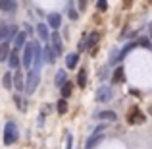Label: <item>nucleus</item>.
Here are the masks:
<instances>
[{
	"instance_id": "1",
	"label": "nucleus",
	"mask_w": 152,
	"mask_h": 149,
	"mask_svg": "<svg viewBox=\"0 0 152 149\" xmlns=\"http://www.w3.org/2000/svg\"><path fill=\"white\" fill-rule=\"evenodd\" d=\"M19 138V130L18 126H15L14 122H6V126H4V143L6 145H12V143H15Z\"/></svg>"
},
{
	"instance_id": "2",
	"label": "nucleus",
	"mask_w": 152,
	"mask_h": 149,
	"mask_svg": "<svg viewBox=\"0 0 152 149\" xmlns=\"http://www.w3.org/2000/svg\"><path fill=\"white\" fill-rule=\"evenodd\" d=\"M39 83H41V72L37 70H29V74H27V82H25V93H35L39 87Z\"/></svg>"
},
{
	"instance_id": "3",
	"label": "nucleus",
	"mask_w": 152,
	"mask_h": 149,
	"mask_svg": "<svg viewBox=\"0 0 152 149\" xmlns=\"http://www.w3.org/2000/svg\"><path fill=\"white\" fill-rule=\"evenodd\" d=\"M19 31L15 25H6V23H0V41L2 43H8L10 37H15Z\"/></svg>"
},
{
	"instance_id": "4",
	"label": "nucleus",
	"mask_w": 152,
	"mask_h": 149,
	"mask_svg": "<svg viewBox=\"0 0 152 149\" xmlns=\"http://www.w3.org/2000/svg\"><path fill=\"white\" fill-rule=\"evenodd\" d=\"M127 122H129V124H145L146 122V116L141 112V108H139V107H133L129 110V114H127Z\"/></svg>"
},
{
	"instance_id": "5",
	"label": "nucleus",
	"mask_w": 152,
	"mask_h": 149,
	"mask_svg": "<svg viewBox=\"0 0 152 149\" xmlns=\"http://www.w3.org/2000/svg\"><path fill=\"white\" fill-rule=\"evenodd\" d=\"M33 54H35V43H27L25 45V50H23V66L25 68H31L33 66Z\"/></svg>"
},
{
	"instance_id": "6",
	"label": "nucleus",
	"mask_w": 152,
	"mask_h": 149,
	"mask_svg": "<svg viewBox=\"0 0 152 149\" xmlns=\"http://www.w3.org/2000/svg\"><path fill=\"white\" fill-rule=\"evenodd\" d=\"M112 97H114V91H112L108 85H102L100 89L96 91V95H94V99H96L98 103H108Z\"/></svg>"
},
{
	"instance_id": "7",
	"label": "nucleus",
	"mask_w": 152,
	"mask_h": 149,
	"mask_svg": "<svg viewBox=\"0 0 152 149\" xmlns=\"http://www.w3.org/2000/svg\"><path fill=\"white\" fill-rule=\"evenodd\" d=\"M98 41V33H91L89 37H85L79 45V50H87V49H93V45Z\"/></svg>"
},
{
	"instance_id": "8",
	"label": "nucleus",
	"mask_w": 152,
	"mask_h": 149,
	"mask_svg": "<svg viewBox=\"0 0 152 149\" xmlns=\"http://www.w3.org/2000/svg\"><path fill=\"white\" fill-rule=\"evenodd\" d=\"M50 43H52V49H54L56 54H62L64 45H62V39H60V33H58V31H54V33L50 35Z\"/></svg>"
},
{
	"instance_id": "9",
	"label": "nucleus",
	"mask_w": 152,
	"mask_h": 149,
	"mask_svg": "<svg viewBox=\"0 0 152 149\" xmlns=\"http://www.w3.org/2000/svg\"><path fill=\"white\" fill-rule=\"evenodd\" d=\"M104 139V136L100 134V132H94L93 136H91L89 139H87V143H85V149H93V147H96L98 143H100Z\"/></svg>"
},
{
	"instance_id": "10",
	"label": "nucleus",
	"mask_w": 152,
	"mask_h": 149,
	"mask_svg": "<svg viewBox=\"0 0 152 149\" xmlns=\"http://www.w3.org/2000/svg\"><path fill=\"white\" fill-rule=\"evenodd\" d=\"M42 60H45V62H48V64L56 62V52H54V49H52V45H45V50H42Z\"/></svg>"
},
{
	"instance_id": "11",
	"label": "nucleus",
	"mask_w": 152,
	"mask_h": 149,
	"mask_svg": "<svg viewBox=\"0 0 152 149\" xmlns=\"http://www.w3.org/2000/svg\"><path fill=\"white\" fill-rule=\"evenodd\" d=\"M135 47H137V43H129L127 47H123V49H121V52H119V54L115 56L114 60H110V64H118V62H121V60H123V58L127 56V52H129L131 49H135Z\"/></svg>"
},
{
	"instance_id": "12",
	"label": "nucleus",
	"mask_w": 152,
	"mask_h": 149,
	"mask_svg": "<svg viewBox=\"0 0 152 149\" xmlns=\"http://www.w3.org/2000/svg\"><path fill=\"white\" fill-rule=\"evenodd\" d=\"M79 64V52H71V54L66 56V66L69 68V70H75Z\"/></svg>"
},
{
	"instance_id": "13",
	"label": "nucleus",
	"mask_w": 152,
	"mask_h": 149,
	"mask_svg": "<svg viewBox=\"0 0 152 149\" xmlns=\"http://www.w3.org/2000/svg\"><path fill=\"white\" fill-rule=\"evenodd\" d=\"M62 25V16L60 14H48V27L50 29H60Z\"/></svg>"
},
{
	"instance_id": "14",
	"label": "nucleus",
	"mask_w": 152,
	"mask_h": 149,
	"mask_svg": "<svg viewBox=\"0 0 152 149\" xmlns=\"http://www.w3.org/2000/svg\"><path fill=\"white\" fill-rule=\"evenodd\" d=\"M94 118L96 120H112V122H114V120L118 118V114H115L114 110H100V112L94 114Z\"/></svg>"
},
{
	"instance_id": "15",
	"label": "nucleus",
	"mask_w": 152,
	"mask_h": 149,
	"mask_svg": "<svg viewBox=\"0 0 152 149\" xmlns=\"http://www.w3.org/2000/svg\"><path fill=\"white\" fill-rule=\"evenodd\" d=\"M25 45H27V35L23 33V31H19V33L15 35V39H14V47H15V50H19Z\"/></svg>"
},
{
	"instance_id": "16",
	"label": "nucleus",
	"mask_w": 152,
	"mask_h": 149,
	"mask_svg": "<svg viewBox=\"0 0 152 149\" xmlns=\"http://www.w3.org/2000/svg\"><path fill=\"white\" fill-rule=\"evenodd\" d=\"M37 33H39V37H41L45 43H48L50 35H48V25H46V23H39L37 25Z\"/></svg>"
},
{
	"instance_id": "17",
	"label": "nucleus",
	"mask_w": 152,
	"mask_h": 149,
	"mask_svg": "<svg viewBox=\"0 0 152 149\" xmlns=\"http://www.w3.org/2000/svg\"><path fill=\"white\" fill-rule=\"evenodd\" d=\"M14 85H15V89L18 91H25V82H23V76H21V72H15L14 74Z\"/></svg>"
},
{
	"instance_id": "18",
	"label": "nucleus",
	"mask_w": 152,
	"mask_h": 149,
	"mask_svg": "<svg viewBox=\"0 0 152 149\" xmlns=\"http://www.w3.org/2000/svg\"><path fill=\"white\" fill-rule=\"evenodd\" d=\"M0 10H2V12H14V10H18V2H12V0H0Z\"/></svg>"
},
{
	"instance_id": "19",
	"label": "nucleus",
	"mask_w": 152,
	"mask_h": 149,
	"mask_svg": "<svg viewBox=\"0 0 152 149\" xmlns=\"http://www.w3.org/2000/svg\"><path fill=\"white\" fill-rule=\"evenodd\" d=\"M10 54H12V50H10V43H2V45H0V62L8 60V58H10Z\"/></svg>"
},
{
	"instance_id": "20",
	"label": "nucleus",
	"mask_w": 152,
	"mask_h": 149,
	"mask_svg": "<svg viewBox=\"0 0 152 149\" xmlns=\"http://www.w3.org/2000/svg\"><path fill=\"white\" fill-rule=\"evenodd\" d=\"M19 54H18V50H12V54H10V58H8V64H10V68H18L19 70Z\"/></svg>"
},
{
	"instance_id": "21",
	"label": "nucleus",
	"mask_w": 152,
	"mask_h": 149,
	"mask_svg": "<svg viewBox=\"0 0 152 149\" xmlns=\"http://www.w3.org/2000/svg\"><path fill=\"white\" fill-rule=\"evenodd\" d=\"M54 83L58 87H62L64 83H67V74L64 70H58V74H56V79H54Z\"/></svg>"
},
{
	"instance_id": "22",
	"label": "nucleus",
	"mask_w": 152,
	"mask_h": 149,
	"mask_svg": "<svg viewBox=\"0 0 152 149\" xmlns=\"http://www.w3.org/2000/svg\"><path fill=\"white\" fill-rule=\"evenodd\" d=\"M60 89H62V99H66V97H69L71 91H73V83L67 82V83H64V85L60 87Z\"/></svg>"
},
{
	"instance_id": "23",
	"label": "nucleus",
	"mask_w": 152,
	"mask_h": 149,
	"mask_svg": "<svg viewBox=\"0 0 152 149\" xmlns=\"http://www.w3.org/2000/svg\"><path fill=\"white\" fill-rule=\"evenodd\" d=\"M123 79H125V76H123V68H115V72H114V78H112V82H114V83H121Z\"/></svg>"
},
{
	"instance_id": "24",
	"label": "nucleus",
	"mask_w": 152,
	"mask_h": 149,
	"mask_svg": "<svg viewBox=\"0 0 152 149\" xmlns=\"http://www.w3.org/2000/svg\"><path fill=\"white\" fill-rule=\"evenodd\" d=\"M77 83H79V87H85L87 85V70H85V68H81V70H79Z\"/></svg>"
},
{
	"instance_id": "25",
	"label": "nucleus",
	"mask_w": 152,
	"mask_h": 149,
	"mask_svg": "<svg viewBox=\"0 0 152 149\" xmlns=\"http://www.w3.org/2000/svg\"><path fill=\"white\" fill-rule=\"evenodd\" d=\"M56 107H58V112H60V114H64V112L67 110V103H66V99H60Z\"/></svg>"
},
{
	"instance_id": "26",
	"label": "nucleus",
	"mask_w": 152,
	"mask_h": 149,
	"mask_svg": "<svg viewBox=\"0 0 152 149\" xmlns=\"http://www.w3.org/2000/svg\"><path fill=\"white\" fill-rule=\"evenodd\" d=\"M137 47H145V49H152V45H150V41L146 37H142V39H139L137 41Z\"/></svg>"
},
{
	"instance_id": "27",
	"label": "nucleus",
	"mask_w": 152,
	"mask_h": 149,
	"mask_svg": "<svg viewBox=\"0 0 152 149\" xmlns=\"http://www.w3.org/2000/svg\"><path fill=\"white\" fill-rule=\"evenodd\" d=\"M4 85H6V89L12 87V74H4Z\"/></svg>"
},
{
	"instance_id": "28",
	"label": "nucleus",
	"mask_w": 152,
	"mask_h": 149,
	"mask_svg": "<svg viewBox=\"0 0 152 149\" xmlns=\"http://www.w3.org/2000/svg\"><path fill=\"white\" fill-rule=\"evenodd\" d=\"M96 8H98L100 12H104V10L108 8V2H106V0H100V2H96Z\"/></svg>"
},
{
	"instance_id": "29",
	"label": "nucleus",
	"mask_w": 152,
	"mask_h": 149,
	"mask_svg": "<svg viewBox=\"0 0 152 149\" xmlns=\"http://www.w3.org/2000/svg\"><path fill=\"white\" fill-rule=\"evenodd\" d=\"M14 101H15V105H18V107L21 108V110H25V107H23V103H21V97H19V95H14Z\"/></svg>"
},
{
	"instance_id": "30",
	"label": "nucleus",
	"mask_w": 152,
	"mask_h": 149,
	"mask_svg": "<svg viewBox=\"0 0 152 149\" xmlns=\"http://www.w3.org/2000/svg\"><path fill=\"white\" fill-rule=\"evenodd\" d=\"M69 18H71V19H77V12H75L71 6H69Z\"/></svg>"
},
{
	"instance_id": "31",
	"label": "nucleus",
	"mask_w": 152,
	"mask_h": 149,
	"mask_svg": "<svg viewBox=\"0 0 152 149\" xmlns=\"http://www.w3.org/2000/svg\"><path fill=\"white\" fill-rule=\"evenodd\" d=\"M67 149H71V136L67 134Z\"/></svg>"
},
{
	"instance_id": "32",
	"label": "nucleus",
	"mask_w": 152,
	"mask_h": 149,
	"mask_svg": "<svg viewBox=\"0 0 152 149\" xmlns=\"http://www.w3.org/2000/svg\"><path fill=\"white\" fill-rule=\"evenodd\" d=\"M148 112H150V114H152V107H150V108H148Z\"/></svg>"
}]
</instances>
